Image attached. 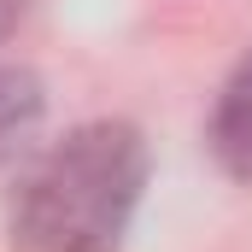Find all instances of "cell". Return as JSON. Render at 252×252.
I'll list each match as a JSON object with an SVG mask.
<instances>
[{
    "label": "cell",
    "mask_w": 252,
    "mask_h": 252,
    "mask_svg": "<svg viewBox=\"0 0 252 252\" xmlns=\"http://www.w3.org/2000/svg\"><path fill=\"white\" fill-rule=\"evenodd\" d=\"M147 188V141L124 118L76 124L30 158L12 193L18 252H124Z\"/></svg>",
    "instance_id": "1"
},
{
    "label": "cell",
    "mask_w": 252,
    "mask_h": 252,
    "mask_svg": "<svg viewBox=\"0 0 252 252\" xmlns=\"http://www.w3.org/2000/svg\"><path fill=\"white\" fill-rule=\"evenodd\" d=\"M205 141H211V158L223 164V176L252 188V53L229 70V82H223V94L211 106Z\"/></svg>",
    "instance_id": "2"
},
{
    "label": "cell",
    "mask_w": 252,
    "mask_h": 252,
    "mask_svg": "<svg viewBox=\"0 0 252 252\" xmlns=\"http://www.w3.org/2000/svg\"><path fill=\"white\" fill-rule=\"evenodd\" d=\"M41 124V82L24 64L0 59V158H12Z\"/></svg>",
    "instance_id": "3"
},
{
    "label": "cell",
    "mask_w": 252,
    "mask_h": 252,
    "mask_svg": "<svg viewBox=\"0 0 252 252\" xmlns=\"http://www.w3.org/2000/svg\"><path fill=\"white\" fill-rule=\"evenodd\" d=\"M12 24H18V0H0V41H6Z\"/></svg>",
    "instance_id": "4"
}]
</instances>
